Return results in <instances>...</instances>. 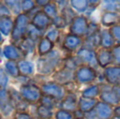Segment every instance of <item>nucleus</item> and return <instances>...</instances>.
Instances as JSON below:
<instances>
[{"instance_id": "1", "label": "nucleus", "mask_w": 120, "mask_h": 119, "mask_svg": "<svg viewBox=\"0 0 120 119\" xmlns=\"http://www.w3.org/2000/svg\"><path fill=\"white\" fill-rule=\"evenodd\" d=\"M30 25V19L29 16L26 14L20 13L19 15H17L16 19H15V24L14 29L12 32V39L15 41H20L24 38V36L26 35L27 27Z\"/></svg>"}, {"instance_id": "2", "label": "nucleus", "mask_w": 120, "mask_h": 119, "mask_svg": "<svg viewBox=\"0 0 120 119\" xmlns=\"http://www.w3.org/2000/svg\"><path fill=\"white\" fill-rule=\"evenodd\" d=\"M60 60L59 53L56 51H52L51 53H49L48 55H45L44 57L40 58L37 62L38 71L42 74H49L58 65Z\"/></svg>"}, {"instance_id": "3", "label": "nucleus", "mask_w": 120, "mask_h": 119, "mask_svg": "<svg viewBox=\"0 0 120 119\" xmlns=\"http://www.w3.org/2000/svg\"><path fill=\"white\" fill-rule=\"evenodd\" d=\"M89 18L84 15H77L70 23V33L78 37H85L89 30Z\"/></svg>"}, {"instance_id": "4", "label": "nucleus", "mask_w": 120, "mask_h": 119, "mask_svg": "<svg viewBox=\"0 0 120 119\" xmlns=\"http://www.w3.org/2000/svg\"><path fill=\"white\" fill-rule=\"evenodd\" d=\"M75 78L79 83H91L96 79V72L89 65H82L77 69Z\"/></svg>"}, {"instance_id": "5", "label": "nucleus", "mask_w": 120, "mask_h": 119, "mask_svg": "<svg viewBox=\"0 0 120 119\" xmlns=\"http://www.w3.org/2000/svg\"><path fill=\"white\" fill-rule=\"evenodd\" d=\"M77 58L80 61L84 63H87V65L91 67H95L96 65L98 64L97 62V57H96V52L94 50H91V48H80L77 52Z\"/></svg>"}, {"instance_id": "6", "label": "nucleus", "mask_w": 120, "mask_h": 119, "mask_svg": "<svg viewBox=\"0 0 120 119\" xmlns=\"http://www.w3.org/2000/svg\"><path fill=\"white\" fill-rule=\"evenodd\" d=\"M20 95L24 100L30 101V102H35L41 98V91L36 86L26 84V86H23L21 88Z\"/></svg>"}, {"instance_id": "7", "label": "nucleus", "mask_w": 120, "mask_h": 119, "mask_svg": "<svg viewBox=\"0 0 120 119\" xmlns=\"http://www.w3.org/2000/svg\"><path fill=\"white\" fill-rule=\"evenodd\" d=\"M41 90L46 96H50L55 99H61V98H63V96H64L63 88H62L59 83H55V82L43 84Z\"/></svg>"}, {"instance_id": "8", "label": "nucleus", "mask_w": 120, "mask_h": 119, "mask_svg": "<svg viewBox=\"0 0 120 119\" xmlns=\"http://www.w3.org/2000/svg\"><path fill=\"white\" fill-rule=\"evenodd\" d=\"M100 24L105 29L120 24V13L116 12H102L100 16Z\"/></svg>"}, {"instance_id": "9", "label": "nucleus", "mask_w": 120, "mask_h": 119, "mask_svg": "<svg viewBox=\"0 0 120 119\" xmlns=\"http://www.w3.org/2000/svg\"><path fill=\"white\" fill-rule=\"evenodd\" d=\"M104 78L112 86L120 84V65H110L104 69Z\"/></svg>"}, {"instance_id": "10", "label": "nucleus", "mask_w": 120, "mask_h": 119, "mask_svg": "<svg viewBox=\"0 0 120 119\" xmlns=\"http://www.w3.org/2000/svg\"><path fill=\"white\" fill-rule=\"evenodd\" d=\"M32 24L35 25L40 31H44V30L49 29L50 25H52V19L49 18L43 13V11H39L37 14H35L33 16Z\"/></svg>"}, {"instance_id": "11", "label": "nucleus", "mask_w": 120, "mask_h": 119, "mask_svg": "<svg viewBox=\"0 0 120 119\" xmlns=\"http://www.w3.org/2000/svg\"><path fill=\"white\" fill-rule=\"evenodd\" d=\"M83 43V40L81 37H78L76 35H73V34H68V35L64 37L63 40V48L65 50L73 52V51H76L77 48H79Z\"/></svg>"}, {"instance_id": "12", "label": "nucleus", "mask_w": 120, "mask_h": 119, "mask_svg": "<svg viewBox=\"0 0 120 119\" xmlns=\"http://www.w3.org/2000/svg\"><path fill=\"white\" fill-rule=\"evenodd\" d=\"M96 57H97V62L98 65L103 69L110 67L111 63H113V56L111 50L108 48H100L96 53Z\"/></svg>"}, {"instance_id": "13", "label": "nucleus", "mask_w": 120, "mask_h": 119, "mask_svg": "<svg viewBox=\"0 0 120 119\" xmlns=\"http://www.w3.org/2000/svg\"><path fill=\"white\" fill-rule=\"evenodd\" d=\"M94 112H95L96 117H98L99 119H109L111 118L114 111H113L112 107L110 104L103 102V101H99L96 104Z\"/></svg>"}, {"instance_id": "14", "label": "nucleus", "mask_w": 120, "mask_h": 119, "mask_svg": "<svg viewBox=\"0 0 120 119\" xmlns=\"http://www.w3.org/2000/svg\"><path fill=\"white\" fill-rule=\"evenodd\" d=\"M0 110L4 115L11 114L13 110L11 97L4 89H0Z\"/></svg>"}, {"instance_id": "15", "label": "nucleus", "mask_w": 120, "mask_h": 119, "mask_svg": "<svg viewBox=\"0 0 120 119\" xmlns=\"http://www.w3.org/2000/svg\"><path fill=\"white\" fill-rule=\"evenodd\" d=\"M115 44L116 43H115V40L110 32V29H105V27L101 29L100 31V46L102 48L112 50Z\"/></svg>"}, {"instance_id": "16", "label": "nucleus", "mask_w": 120, "mask_h": 119, "mask_svg": "<svg viewBox=\"0 0 120 119\" xmlns=\"http://www.w3.org/2000/svg\"><path fill=\"white\" fill-rule=\"evenodd\" d=\"M100 98L101 101L108 103L110 105H116L120 102L119 97L117 96V94L115 93V91L113 89H109V90H104L100 93Z\"/></svg>"}, {"instance_id": "17", "label": "nucleus", "mask_w": 120, "mask_h": 119, "mask_svg": "<svg viewBox=\"0 0 120 119\" xmlns=\"http://www.w3.org/2000/svg\"><path fill=\"white\" fill-rule=\"evenodd\" d=\"M3 55L8 59H10L11 61H14V60L21 59V57L23 56V53L21 52L20 48H16V46L12 45V44H8V45L4 46V48H3Z\"/></svg>"}, {"instance_id": "18", "label": "nucleus", "mask_w": 120, "mask_h": 119, "mask_svg": "<svg viewBox=\"0 0 120 119\" xmlns=\"http://www.w3.org/2000/svg\"><path fill=\"white\" fill-rule=\"evenodd\" d=\"M100 31L95 34H92V35L85 36V39L83 41V44H84L83 46L91 48V50H95L96 48L100 46Z\"/></svg>"}, {"instance_id": "19", "label": "nucleus", "mask_w": 120, "mask_h": 119, "mask_svg": "<svg viewBox=\"0 0 120 119\" xmlns=\"http://www.w3.org/2000/svg\"><path fill=\"white\" fill-rule=\"evenodd\" d=\"M14 24L15 21L10 16L0 18V32H1V34H3L5 36L12 34L13 29H14Z\"/></svg>"}, {"instance_id": "20", "label": "nucleus", "mask_w": 120, "mask_h": 119, "mask_svg": "<svg viewBox=\"0 0 120 119\" xmlns=\"http://www.w3.org/2000/svg\"><path fill=\"white\" fill-rule=\"evenodd\" d=\"M75 75L73 71L68 69H63L55 74V80L58 83H68L70 81H72Z\"/></svg>"}, {"instance_id": "21", "label": "nucleus", "mask_w": 120, "mask_h": 119, "mask_svg": "<svg viewBox=\"0 0 120 119\" xmlns=\"http://www.w3.org/2000/svg\"><path fill=\"white\" fill-rule=\"evenodd\" d=\"M96 104H97V101L94 98H85V97H81L80 100H79V109L81 112L83 113H89V112L93 111L95 109Z\"/></svg>"}, {"instance_id": "22", "label": "nucleus", "mask_w": 120, "mask_h": 119, "mask_svg": "<svg viewBox=\"0 0 120 119\" xmlns=\"http://www.w3.org/2000/svg\"><path fill=\"white\" fill-rule=\"evenodd\" d=\"M70 6L77 14L81 15L86 12V10L90 6V3L87 0H70Z\"/></svg>"}, {"instance_id": "23", "label": "nucleus", "mask_w": 120, "mask_h": 119, "mask_svg": "<svg viewBox=\"0 0 120 119\" xmlns=\"http://www.w3.org/2000/svg\"><path fill=\"white\" fill-rule=\"evenodd\" d=\"M53 50V42L50 41L46 37H43L39 40V43H38V52L40 55L44 56V55H48L49 53H51Z\"/></svg>"}, {"instance_id": "24", "label": "nucleus", "mask_w": 120, "mask_h": 119, "mask_svg": "<svg viewBox=\"0 0 120 119\" xmlns=\"http://www.w3.org/2000/svg\"><path fill=\"white\" fill-rule=\"evenodd\" d=\"M100 6L103 10V12L120 13V3L117 0H102Z\"/></svg>"}, {"instance_id": "25", "label": "nucleus", "mask_w": 120, "mask_h": 119, "mask_svg": "<svg viewBox=\"0 0 120 119\" xmlns=\"http://www.w3.org/2000/svg\"><path fill=\"white\" fill-rule=\"evenodd\" d=\"M20 48H21V52L23 53V55H24V53L25 54L33 53L34 48H35V41L27 37L23 38L22 42H21V44H20Z\"/></svg>"}, {"instance_id": "26", "label": "nucleus", "mask_w": 120, "mask_h": 119, "mask_svg": "<svg viewBox=\"0 0 120 119\" xmlns=\"http://www.w3.org/2000/svg\"><path fill=\"white\" fill-rule=\"evenodd\" d=\"M76 96L75 95H68V97H66L65 99H64V101L62 102L61 107H62V110H64V111H74L75 109H76Z\"/></svg>"}, {"instance_id": "27", "label": "nucleus", "mask_w": 120, "mask_h": 119, "mask_svg": "<svg viewBox=\"0 0 120 119\" xmlns=\"http://www.w3.org/2000/svg\"><path fill=\"white\" fill-rule=\"evenodd\" d=\"M60 15H61V16L65 19V21L68 22V24L70 25V23L74 20V18L78 14H77V13L75 12V11L73 10L70 5H66V6H64L63 8H61V14H60Z\"/></svg>"}, {"instance_id": "28", "label": "nucleus", "mask_w": 120, "mask_h": 119, "mask_svg": "<svg viewBox=\"0 0 120 119\" xmlns=\"http://www.w3.org/2000/svg\"><path fill=\"white\" fill-rule=\"evenodd\" d=\"M43 13L50 19H54L55 17L58 16V6L54 2H50L45 6H43Z\"/></svg>"}, {"instance_id": "29", "label": "nucleus", "mask_w": 120, "mask_h": 119, "mask_svg": "<svg viewBox=\"0 0 120 119\" xmlns=\"http://www.w3.org/2000/svg\"><path fill=\"white\" fill-rule=\"evenodd\" d=\"M19 71L23 74V75H32L34 73V65L32 62L26 60H20L18 63Z\"/></svg>"}, {"instance_id": "30", "label": "nucleus", "mask_w": 120, "mask_h": 119, "mask_svg": "<svg viewBox=\"0 0 120 119\" xmlns=\"http://www.w3.org/2000/svg\"><path fill=\"white\" fill-rule=\"evenodd\" d=\"M42 32L43 31H40L39 29H37L35 25H33L31 23V24L29 25V27H27L26 37L30 38V39H32V40H34V41H36L37 39H41Z\"/></svg>"}, {"instance_id": "31", "label": "nucleus", "mask_w": 120, "mask_h": 119, "mask_svg": "<svg viewBox=\"0 0 120 119\" xmlns=\"http://www.w3.org/2000/svg\"><path fill=\"white\" fill-rule=\"evenodd\" d=\"M100 94V89L98 86H90L82 92V97L85 98H94Z\"/></svg>"}, {"instance_id": "32", "label": "nucleus", "mask_w": 120, "mask_h": 119, "mask_svg": "<svg viewBox=\"0 0 120 119\" xmlns=\"http://www.w3.org/2000/svg\"><path fill=\"white\" fill-rule=\"evenodd\" d=\"M35 0H21L20 2V10L23 12V14H30L35 8Z\"/></svg>"}, {"instance_id": "33", "label": "nucleus", "mask_w": 120, "mask_h": 119, "mask_svg": "<svg viewBox=\"0 0 120 119\" xmlns=\"http://www.w3.org/2000/svg\"><path fill=\"white\" fill-rule=\"evenodd\" d=\"M20 2L21 0H2V3L4 4L5 6H8V10L13 11L15 14H20Z\"/></svg>"}, {"instance_id": "34", "label": "nucleus", "mask_w": 120, "mask_h": 119, "mask_svg": "<svg viewBox=\"0 0 120 119\" xmlns=\"http://www.w3.org/2000/svg\"><path fill=\"white\" fill-rule=\"evenodd\" d=\"M5 69H6V72L10 74L11 76L13 77H18L19 75V67H18V64H16L15 61H8L5 63Z\"/></svg>"}, {"instance_id": "35", "label": "nucleus", "mask_w": 120, "mask_h": 119, "mask_svg": "<svg viewBox=\"0 0 120 119\" xmlns=\"http://www.w3.org/2000/svg\"><path fill=\"white\" fill-rule=\"evenodd\" d=\"M52 25H54V27L58 30H61V29H64L68 24V22L65 21V19L61 16V15H58L57 17H55L54 19H52Z\"/></svg>"}, {"instance_id": "36", "label": "nucleus", "mask_w": 120, "mask_h": 119, "mask_svg": "<svg viewBox=\"0 0 120 119\" xmlns=\"http://www.w3.org/2000/svg\"><path fill=\"white\" fill-rule=\"evenodd\" d=\"M59 36H60V32L58 29H56V27H52L51 30H49L48 33H46L45 37L48 38L50 41H52L53 43L54 42H56L57 40L59 39Z\"/></svg>"}, {"instance_id": "37", "label": "nucleus", "mask_w": 120, "mask_h": 119, "mask_svg": "<svg viewBox=\"0 0 120 119\" xmlns=\"http://www.w3.org/2000/svg\"><path fill=\"white\" fill-rule=\"evenodd\" d=\"M111 52L113 56V62H115L117 65H120V44H115Z\"/></svg>"}, {"instance_id": "38", "label": "nucleus", "mask_w": 120, "mask_h": 119, "mask_svg": "<svg viewBox=\"0 0 120 119\" xmlns=\"http://www.w3.org/2000/svg\"><path fill=\"white\" fill-rule=\"evenodd\" d=\"M110 32L115 40V43L120 44V24H117V25L110 27Z\"/></svg>"}, {"instance_id": "39", "label": "nucleus", "mask_w": 120, "mask_h": 119, "mask_svg": "<svg viewBox=\"0 0 120 119\" xmlns=\"http://www.w3.org/2000/svg\"><path fill=\"white\" fill-rule=\"evenodd\" d=\"M38 114L41 118H50L52 116V111H51V109L44 107V105H40L38 108Z\"/></svg>"}, {"instance_id": "40", "label": "nucleus", "mask_w": 120, "mask_h": 119, "mask_svg": "<svg viewBox=\"0 0 120 119\" xmlns=\"http://www.w3.org/2000/svg\"><path fill=\"white\" fill-rule=\"evenodd\" d=\"M8 83V74L5 73V71H4L3 69H0V88L5 89Z\"/></svg>"}, {"instance_id": "41", "label": "nucleus", "mask_w": 120, "mask_h": 119, "mask_svg": "<svg viewBox=\"0 0 120 119\" xmlns=\"http://www.w3.org/2000/svg\"><path fill=\"white\" fill-rule=\"evenodd\" d=\"M41 102H42V105L49 108V109H52L55 105V102H54V100H53V98L50 96H46V95L41 97Z\"/></svg>"}, {"instance_id": "42", "label": "nucleus", "mask_w": 120, "mask_h": 119, "mask_svg": "<svg viewBox=\"0 0 120 119\" xmlns=\"http://www.w3.org/2000/svg\"><path fill=\"white\" fill-rule=\"evenodd\" d=\"M56 119H73V116L70 112L64 111V110H60L56 114Z\"/></svg>"}, {"instance_id": "43", "label": "nucleus", "mask_w": 120, "mask_h": 119, "mask_svg": "<svg viewBox=\"0 0 120 119\" xmlns=\"http://www.w3.org/2000/svg\"><path fill=\"white\" fill-rule=\"evenodd\" d=\"M10 14H11V12L8 6H5L3 3H0V18L8 17V16H10Z\"/></svg>"}, {"instance_id": "44", "label": "nucleus", "mask_w": 120, "mask_h": 119, "mask_svg": "<svg viewBox=\"0 0 120 119\" xmlns=\"http://www.w3.org/2000/svg\"><path fill=\"white\" fill-rule=\"evenodd\" d=\"M52 2L57 4V6H60L61 8H63L64 6L68 5V0H52Z\"/></svg>"}, {"instance_id": "45", "label": "nucleus", "mask_w": 120, "mask_h": 119, "mask_svg": "<svg viewBox=\"0 0 120 119\" xmlns=\"http://www.w3.org/2000/svg\"><path fill=\"white\" fill-rule=\"evenodd\" d=\"M50 2H52V0H35V3L37 6H45L46 4H49Z\"/></svg>"}, {"instance_id": "46", "label": "nucleus", "mask_w": 120, "mask_h": 119, "mask_svg": "<svg viewBox=\"0 0 120 119\" xmlns=\"http://www.w3.org/2000/svg\"><path fill=\"white\" fill-rule=\"evenodd\" d=\"M15 119H31V117L26 113H17L15 115Z\"/></svg>"}, {"instance_id": "47", "label": "nucleus", "mask_w": 120, "mask_h": 119, "mask_svg": "<svg viewBox=\"0 0 120 119\" xmlns=\"http://www.w3.org/2000/svg\"><path fill=\"white\" fill-rule=\"evenodd\" d=\"M91 6H94V7H97L98 5H100L102 2V0H87Z\"/></svg>"}, {"instance_id": "48", "label": "nucleus", "mask_w": 120, "mask_h": 119, "mask_svg": "<svg viewBox=\"0 0 120 119\" xmlns=\"http://www.w3.org/2000/svg\"><path fill=\"white\" fill-rule=\"evenodd\" d=\"M113 90L115 91V93H116L117 96H118L119 99H120V84H118V86H115V88H113Z\"/></svg>"}, {"instance_id": "49", "label": "nucleus", "mask_w": 120, "mask_h": 119, "mask_svg": "<svg viewBox=\"0 0 120 119\" xmlns=\"http://www.w3.org/2000/svg\"><path fill=\"white\" fill-rule=\"evenodd\" d=\"M3 41V37H2V34H1V32H0V43Z\"/></svg>"}, {"instance_id": "50", "label": "nucleus", "mask_w": 120, "mask_h": 119, "mask_svg": "<svg viewBox=\"0 0 120 119\" xmlns=\"http://www.w3.org/2000/svg\"><path fill=\"white\" fill-rule=\"evenodd\" d=\"M113 119H120V117H118V116H115V117L113 118Z\"/></svg>"}, {"instance_id": "51", "label": "nucleus", "mask_w": 120, "mask_h": 119, "mask_svg": "<svg viewBox=\"0 0 120 119\" xmlns=\"http://www.w3.org/2000/svg\"><path fill=\"white\" fill-rule=\"evenodd\" d=\"M117 1H118V2H119V3H120V0H117Z\"/></svg>"}]
</instances>
